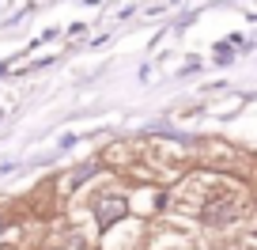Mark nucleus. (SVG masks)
<instances>
[{"label":"nucleus","mask_w":257,"mask_h":250,"mask_svg":"<svg viewBox=\"0 0 257 250\" xmlns=\"http://www.w3.org/2000/svg\"><path fill=\"white\" fill-rule=\"evenodd\" d=\"M238 212H242L238 194H227V197H212V201L201 209V220H204V224H212V227H219V224H231Z\"/></svg>","instance_id":"obj_1"},{"label":"nucleus","mask_w":257,"mask_h":250,"mask_svg":"<svg viewBox=\"0 0 257 250\" xmlns=\"http://www.w3.org/2000/svg\"><path fill=\"white\" fill-rule=\"evenodd\" d=\"M125 212H128L125 197H102V201H98V209H95V220H98V227H110V224H117Z\"/></svg>","instance_id":"obj_2"},{"label":"nucleus","mask_w":257,"mask_h":250,"mask_svg":"<svg viewBox=\"0 0 257 250\" xmlns=\"http://www.w3.org/2000/svg\"><path fill=\"white\" fill-rule=\"evenodd\" d=\"M0 231H4V224H0Z\"/></svg>","instance_id":"obj_3"}]
</instances>
